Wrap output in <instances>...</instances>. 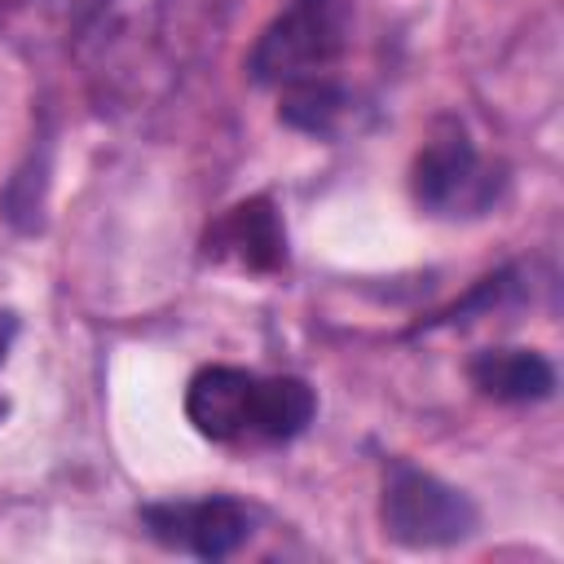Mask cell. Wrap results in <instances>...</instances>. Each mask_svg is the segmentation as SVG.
Masks as SVG:
<instances>
[{"mask_svg": "<svg viewBox=\"0 0 564 564\" xmlns=\"http://www.w3.org/2000/svg\"><path fill=\"white\" fill-rule=\"evenodd\" d=\"M145 533L172 551L198 560H225L251 538V511L238 498H185V502H150L141 511Z\"/></svg>", "mask_w": 564, "mask_h": 564, "instance_id": "cell-5", "label": "cell"}, {"mask_svg": "<svg viewBox=\"0 0 564 564\" xmlns=\"http://www.w3.org/2000/svg\"><path fill=\"white\" fill-rule=\"evenodd\" d=\"M48 4H66L70 9V4H84V0H48Z\"/></svg>", "mask_w": 564, "mask_h": 564, "instance_id": "cell-10", "label": "cell"}, {"mask_svg": "<svg viewBox=\"0 0 564 564\" xmlns=\"http://www.w3.org/2000/svg\"><path fill=\"white\" fill-rule=\"evenodd\" d=\"M282 123L308 132V137H344L348 128H357V101L339 88V79H308L295 88H282V106H278Z\"/></svg>", "mask_w": 564, "mask_h": 564, "instance_id": "cell-8", "label": "cell"}, {"mask_svg": "<svg viewBox=\"0 0 564 564\" xmlns=\"http://www.w3.org/2000/svg\"><path fill=\"white\" fill-rule=\"evenodd\" d=\"M13 335H18V317L9 308H0V361H4V352L13 344ZM0 414H4V401H0Z\"/></svg>", "mask_w": 564, "mask_h": 564, "instance_id": "cell-9", "label": "cell"}, {"mask_svg": "<svg viewBox=\"0 0 564 564\" xmlns=\"http://www.w3.org/2000/svg\"><path fill=\"white\" fill-rule=\"evenodd\" d=\"M203 256L238 273H278L286 264V229L269 198H242L220 212L203 238Z\"/></svg>", "mask_w": 564, "mask_h": 564, "instance_id": "cell-6", "label": "cell"}, {"mask_svg": "<svg viewBox=\"0 0 564 564\" xmlns=\"http://www.w3.org/2000/svg\"><path fill=\"white\" fill-rule=\"evenodd\" d=\"M317 414V397L295 375L203 366L185 388V419L216 445H282Z\"/></svg>", "mask_w": 564, "mask_h": 564, "instance_id": "cell-1", "label": "cell"}, {"mask_svg": "<svg viewBox=\"0 0 564 564\" xmlns=\"http://www.w3.org/2000/svg\"><path fill=\"white\" fill-rule=\"evenodd\" d=\"M467 379L476 383L480 397L489 401H507V405H524V401H542L555 388V370L542 352L533 348H485L471 357Z\"/></svg>", "mask_w": 564, "mask_h": 564, "instance_id": "cell-7", "label": "cell"}, {"mask_svg": "<svg viewBox=\"0 0 564 564\" xmlns=\"http://www.w3.org/2000/svg\"><path fill=\"white\" fill-rule=\"evenodd\" d=\"M502 181H507L502 167L480 159L467 128L454 119H445L423 141V150L414 154V167H410L414 203L427 216H445V220L489 212L502 194Z\"/></svg>", "mask_w": 564, "mask_h": 564, "instance_id": "cell-3", "label": "cell"}, {"mask_svg": "<svg viewBox=\"0 0 564 564\" xmlns=\"http://www.w3.org/2000/svg\"><path fill=\"white\" fill-rule=\"evenodd\" d=\"M379 516H383V533L401 546H449L476 533L471 498L410 463H397L388 471Z\"/></svg>", "mask_w": 564, "mask_h": 564, "instance_id": "cell-4", "label": "cell"}, {"mask_svg": "<svg viewBox=\"0 0 564 564\" xmlns=\"http://www.w3.org/2000/svg\"><path fill=\"white\" fill-rule=\"evenodd\" d=\"M348 48V4L344 0H291L256 40L247 70L256 84L295 88L308 79H330Z\"/></svg>", "mask_w": 564, "mask_h": 564, "instance_id": "cell-2", "label": "cell"}]
</instances>
